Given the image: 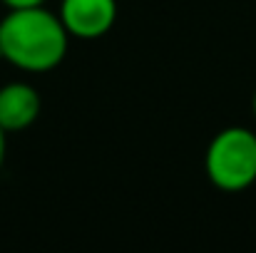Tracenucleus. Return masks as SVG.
Masks as SVG:
<instances>
[{
    "mask_svg": "<svg viewBox=\"0 0 256 253\" xmlns=\"http://www.w3.org/2000/svg\"><path fill=\"white\" fill-rule=\"evenodd\" d=\"M70 47L60 17L42 5L10 10L0 20V57L25 72L55 70Z\"/></svg>",
    "mask_w": 256,
    "mask_h": 253,
    "instance_id": "nucleus-1",
    "label": "nucleus"
},
{
    "mask_svg": "<svg viewBox=\"0 0 256 253\" xmlns=\"http://www.w3.org/2000/svg\"><path fill=\"white\" fill-rule=\"evenodd\" d=\"M206 179L226 194L246 191L256 184V134L249 127H226L204 152Z\"/></svg>",
    "mask_w": 256,
    "mask_h": 253,
    "instance_id": "nucleus-2",
    "label": "nucleus"
},
{
    "mask_svg": "<svg viewBox=\"0 0 256 253\" xmlns=\"http://www.w3.org/2000/svg\"><path fill=\"white\" fill-rule=\"evenodd\" d=\"M60 22L75 40L104 37L117 22V0H62Z\"/></svg>",
    "mask_w": 256,
    "mask_h": 253,
    "instance_id": "nucleus-3",
    "label": "nucleus"
},
{
    "mask_svg": "<svg viewBox=\"0 0 256 253\" xmlns=\"http://www.w3.org/2000/svg\"><path fill=\"white\" fill-rule=\"evenodd\" d=\"M40 117V94L28 82H10L0 87V127L22 132Z\"/></svg>",
    "mask_w": 256,
    "mask_h": 253,
    "instance_id": "nucleus-4",
    "label": "nucleus"
},
{
    "mask_svg": "<svg viewBox=\"0 0 256 253\" xmlns=\"http://www.w3.org/2000/svg\"><path fill=\"white\" fill-rule=\"evenodd\" d=\"M2 5H8L10 10H22V7H38V5H45V0H2Z\"/></svg>",
    "mask_w": 256,
    "mask_h": 253,
    "instance_id": "nucleus-5",
    "label": "nucleus"
},
{
    "mask_svg": "<svg viewBox=\"0 0 256 253\" xmlns=\"http://www.w3.org/2000/svg\"><path fill=\"white\" fill-rule=\"evenodd\" d=\"M5 162V129L0 127V167Z\"/></svg>",
    "mask_w": 256,
    "mask_h": 253,
    "instance_id": "nucleus-6",
    "label": "nucleus"
},
{
    "mask_svg": "<svg viewBox=\"0 0 256 253\" xmlns=\"http://www.w3.org/2000/svg\"><path fill=\"white\" fill-rule=\"evenodd\" d=\"M252 107H254V117H256V92H254V99H252Z\"/></svg>",
    "mask_w": 256,
    "mask_h": 253,
    "instance_id": "nucleus-7",
    "label": "nucleus"
}]
</instances>
